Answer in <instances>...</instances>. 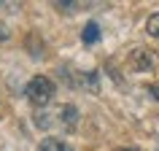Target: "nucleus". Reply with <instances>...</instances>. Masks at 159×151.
Segmentation results:
<instances>
[{
    "label": "nucleus",
    "mask_w": 159,
    "mask_h": 151,
    "mask_svg": "<svg viewBox=\"0 0 159 151\" xmlns=\"http://www.w3.org/2000/svg\"><path fill=\"white\" fill-rule=\"evenodd\" d=\"M25 94H27V100L33 103L35 108H43V105H49L51 97H54V81L46 78V76H35V78H30Z\"/></svg>",
    "instance_id": "f257e3e1"
},
{
    "label": "nucleus",
    "mask_w": 159,
    "mask_h": 151,
    "mask_svg": "<svg viewBox=\"0 0 159 151\" xmlns=\"http://www.w3.org/2000/svg\"><path fill=\"white\" fill-rule=\"evenodd\" d=\"M157 65V57H154V51L151 49H132L129 51V67L138 70V73H148L151 67Z\"/></svg>",
    "instance_id": "f03ea898"
},
{
    "label": "nucleus",
    "mask_w": 159,
    "mask_h": 151,
    "mask_svg": "<svg viewBox=\"0 0 159 151\" xmlns=\"http://www.w3.org/2000/svg\"><path fill=\"white\" fill-rule=\"evenodd\" d=\"M59 121L65 124V130H75V124H78V108L75 105H62L59 108Z\"/></svg>",
    "instance_id": "7ed1b4c3"
},
{
    "label": "nucleus",
    "mask_w": 159,
    "mask_h": 151,
    "mask_svg": "<svg viewBox=\"0 0 159 151\" xmlns=\"http://www.w3.org/2000/svg\"><path fill=\"white\" fill-rule=\"evenodd\" d=\"M100 25H97V22H86L84 25V30H81V41L86 43V46H94V43L100 41Z\"/></svg>",
    "instance_id": "20e7f679"
},
{
    "label": "nucleus",
    "mask_w": 159,
    "mask_h": 151,
    "mask_svg": "<svg viewBox=\"0 0 159 151\" xmlns=\"http://www.w3.org/2000/svg\"><path fill=\"white\" fill-rule=\"evenodd\" d=\"M38 151H70V149H67L59 138H43L41 146H38Z\"/></svg>",
    "instance_id": "39448f33"
},
{
    "label": "nucleus",
    "mask_w": 159,
    "mask_h": 151,
    "mask_svg": "<svg viewBox=\"0 0 159 151\" xmlns=\"http://www.w3.org/2000/svg\"><path fill=\"white\" fill-rule=\"evenodd\" d=\"M146 33H148L151 38H159V14H151V16L146 19Z\"/></svg>",
    "instance_id": "423d86ee"
},
{
    "label": "nucleus",
    "mask_w": 159,
    "mask_h": 151,
    "mask_svg": "<svg viewBox=\"0 0 159 151\" xmlns=\"http://www.w3.org/2000/svg\"><path fill=\"white\" fill-rule=\"evenodd\" d=\"M54 8H59V11H65V14H73V11H78V8H84V3H54Z\"/></svg>",
    "instance_id": "0eeeda50"
},
{
    "label": "nucleus",
    "mask_w": 159,
    "mask_h": 151,
    "mask_svg": "<svg viewBox=\"0 0 159 151\" xmlns=\"http://www.w3.org/2000/svg\"><path fill=\"white\" fill-rule=\"evenodd\" d=\"M11 38V30H8V25L6 22H0V43H6Z\"/></svg>",
    "instance_id": "6e6552de"
},
{
    "label": "nucleus",
    "mask_w": 159,
    "mask_h": 151,
    "mask_svg": "<svg viewBox=\"0 0 159 151\" xmlns=\"http://www.w3.org/2000/svg\"><path fill=\"white\" fill-rule=\"evenodd\" d=\"M146 92H148L154 100H159V84H148V86H146Z\"/></svg>",
    "instance_id": "1a4fd4ad"
},
{
    "label": "nucleus",
    "mask_w": 159,
    "mask_h": 151,
    "mask_svg": "<svg viewBox=\"0 0 159 151\" xmlns=\"http://www.w3.org/2000/svg\"><path fill=\"white\" fill-rule=\"evenodd\" d=\"M119 151H138V149H119Z\"/></svg>",
    "instance_id": "9d476101"
}]
</instances>
